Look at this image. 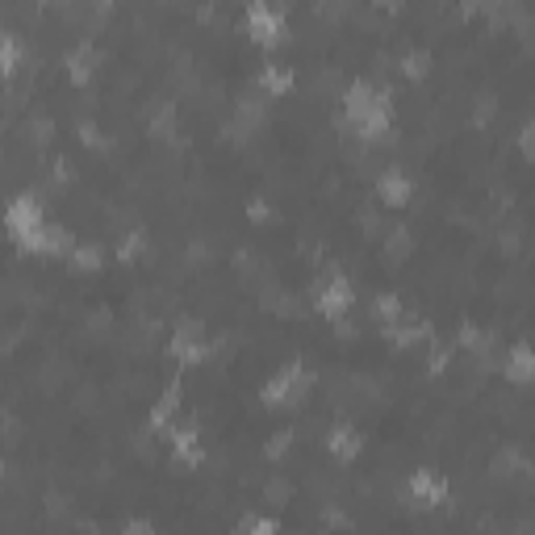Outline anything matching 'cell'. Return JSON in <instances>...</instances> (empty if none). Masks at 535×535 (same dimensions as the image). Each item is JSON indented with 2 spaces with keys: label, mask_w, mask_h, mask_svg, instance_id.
<instances>
[{
  "label": "cell",
  "mask_w": 535,
  "mask_h": 535,
  "mask_svg": "<svg viewBox=\"0 0 535 535\" xmlns=\"http://www.w3.org/2000/svg\"><path fill=\"white\" fill-rule=\"evenodd\" d=\"M277 519H268V515H243L238 519V535H277Z\"/></svg>",
  "instance_id": "obj_17"
},
{
  "label": "cell",
  "mask_w": 535,
  "mask_h": 535,
  "mask_svg": "<svg viewBox=\"0 0 535 535\" xmlns=\"http://www.w3.org/2000/svg\"><path fill=\"white\" fill-rule=\"evenodd\" d=\"M356 306V288H351V280L343 277V272H327V277L318 280V288H314V309L322 318H343L347 309Z\"/></svg>",
  "instance_id": "obj_5"
},
{
  "label": "cell",
  "mask_w": 535,
  "mask_h": 535,
  "mask_svg": "<svg viewBox=\"0 0 535 535\" xmlns=\"http://www.w3.org/2000/svg\"><path fill=\"white\" fill-rule=\"evenodd\" d=\"M47 226H50L47 209H42V201L34 197V193H21V197H13L9 205H5V230H9V238L21 251H34V256H38V243H42V230Z\"/></svg>",
  "instance_id": "obj_2"
},
{
  "label": "cell",
  "mask_w": 535,
  "mask_h": 535,
  "mask_svg": "<svg viewBox=\"0 0 535 535\" xmlns=\"http://www.w3.org/2000/svg\"><path fill=\"white\" fill-rule=\"evenodd\" d=\"M247 30L256 42H280V34H285V9L268 5V0H251L247 5Z\"/></svg>",
  "instance_id": "obj_7"
},
{
  "label": "cell",
  "mask_w": 535,
  "mask_h": 535,
  "mask_svg": "<svg viewBox=\"0 0 535 535\" xmlns=\"http://www.w3.org/2000/svg\"><path fill=\"white\" fill-rule=\"evenodd\" d=\"M68 259L79 268V272H92V268H100V247H92V243H76Z\"/></svg>",
  "instance_id": "obj_18"
},
{
  "label": "cell",
  "mask_w": 535,
  "mask_h": 535,
  "mask_svg": "<svg viewBox=\"0 0 535 535\" xmlns=\"http://www.w3.org/2000/svg\"><path fill=\"white\" fill-rule=\"evenodd\" d=\"M288 444H293V431H277V435L268 439V447H264L268 460H280V456L288 452Z\"/></svg>",
  "instance_id": "obj_20"
},
{
  "label": "cell",
  "mask_w": 535,
  "mask_h": 535,
  "mask_svg": "<svg viewBox=\"0 0 535 535\" xmlns=\"http://www.w3.org/2000/svg\"><path fill=\"white\" fill-rule=\"evenodd\" d=\"M372 309H377V318L385 327H397V322H402V298H393V293H381V298L372 301Z\"/></svg>",
  "instance_id": "obj_16"
},
{
  "label": "cell",
  "mask_w": 535,
  "mask_h": 535,
  "mask_svg": "<svg viewBox=\"0 0 535 535\" xmlns=\"http://www.w3.org/2000/svg\"><path fill=\"white\" fill-rule=\"evenodd\" d=\"M142 251V235H130L126 243H121V259H134Z\"/></svg>",
  "instance_id": "obj_22"
},
{
  "label": "cell",
  "mask_w": 535,
  "mask_h": 535,
  "mask_svg": "<svg viewBox=\"0 0 535 535\" xmlns=\"http://www.w3.org/2000/svg\"><path fill=\"white\" fill-rule=\"evenodd\" d=\"M21 63V42L13 30H0V71H13Z\"/></svg>",
  "instance_id": "obj_15"
},
{
  "label": "cell",
  "mask_w": 535,
  "mask_h": 535,
  "mask_svg": "<svg viewBox=\"0 0 535 535\" xmlns=\"http://www.w3.org/2000/svg\"><path fill=\"white\" fill-rule=\"evenodd\" d=\"M168 356L176 364L193 368L209 356V339H205V327H201L197 318H180L176 327H172V339H168Z\"/></svg>",
  "instance_id": "obj_4"
},
{
  "label": "cell",
  "mask_w": 535,
  "mask_h": 535,
  "mask_svg": "<svg viewBox=\"0 0 535 535\" xmlns=\"http://www.w3.org/2000/svg\"><path fill=\"white\" fill-rule=\"evenodd\" d=\"M410 498H414L418 506H444L447 502V481L435 473V468H414L406 481Z\"/></svg>",
  "instance_id": "obj_8"
},
{
  "label": "cell",
  "mask_w": 535,
  "mask_h": 535,
  "mask_svg": "<svg viewBox=\"0 0 535 535\" xmlns=\"http://www.w3.org/2000/svg\"><path fill=\"white\" fill-rule=\"evenodd\" d=\"M121 535H155V527H151V519H130Z\"/></svg>",
  "instance_id": "obj_21"
},
{
  "label": "cell",
  "mask_w": 535,
  "mask_h": 535,
  "mask_svg": "<svg viewBox=\"0 0 535 535\" xmlns=\"http://www.w3.org/2000/svg\"><path fill=\"white\" fill-rule=\"evenodd\" d=\"M309 385H314V372L301 364H285L280 372H272V377L264 381V389H259V397H264L268 406H298V402H306Z\"/></svg>",
  "instance_id": "obj_3"
},
{
  "label": "cell",
  "mask_w": 535,
  "mask_h": 535,
  "mask_svg": "<svg viewBox=\"0 0 535 535\" xmlns=\"http://www.w3.org/2000/svg\"><path fill=\"white\" fill-rule=\"evenodd\" d=\"M502 377H506V381H515V385H531V377H535V356H531V347H527L523 339H519V343H510V351H506Z\"/></svg>",
  "instance_id": "obj_11"
},
{
  "label": "cell",
  "mask_w": 535,
  "mask_h": 535,
  "mask_svg": "<svg viewBox=\"0 0 535 535\" xmlns=\"http://www.w3.org/2000/svg\"><path fill=\"white\" fill-rule=\"evenodd\" d=\"M447 356H452V351H447V347H431V368H435V372H444Z\"/></svg>",
  "instance_id": "obj_23"
},
{
  "label": "cell",
  "mask_w": 535,
  "mask_h": 535,
  "mask_svg": "<svg viewBox=\"0 0 535 535\" xmlns=\"http://www.w3.org/2000/svg\"><path fill=\"white\" fill-rule=\"evenodd\" d=\"M426 63H431V55L426 50H410V55H402V71H406L410 79H418L426 71Z\"/></svg>",
  "instance_id": "obj_19"
},
{
  "label": "cell",
  "mask_w": 535,
  "mask_h": 535,
  "mask_svg": "<svg viewBox=\"0 0 535 535\" xmlns=\"http://www.w3.org/2000/svg\"><path fill=\"white\" fill-rule=\"evenodd\" d=\"M163 439H168V452L180 465H201V456H205V447H201V426L193 423V418L172 423L168 431H163Z\"/></svg>",
  "instance_id": "obj_6"
},
{
  "label": "cell",
  "mask_w": 535,
  "mask_h": 535,
  "mask_svg": "<svg viewBox=\"0 0 535 535\" xmlns=\"http://www.w3.org/2000/svg\"><path fill=\"white\" fill-rule=\"evenodd\" d=\"M377 197L385 201L389 209H402L410 197H414V180H410L402 168H385L377 176Z\"/></svg>",
  "instance_id": "obj_9"
},
{
  "label": "cell",
  "mask_w": 535,
  "mask_h": 535,
  "mask_svg": "<svg viewBox=\"0 0 535 535\" xmlns=\"http://www.w3.org/2000/svg\"><path fill=\"white\" fill-rule=\"evenodd\" d=\"M247 214H251V218H256V222H264L268 214H272V209H264V205H259V201H251V205H247Z\"/></svg>",
  "instance_id": "obj_24"
},
{
  "label": "cell",
  "mask_w": 535,
  "mask_h": 535,
  "mask_svg": "<svg viewBox=\"0 0 535 535\" xmlns=\"http://www.w3.org/2000/svg\"><path fill=\"white\" fill-rule=\"evenodd\" d=\"M327 447L335 460H356L360 452H364V435H360L351 423H335L327 431Z\"/></svg>",
  "instance_id": "obj_12"
},
{
  "label": "cell",
  "mask_w": 535,
  "mask_h": 535,
  "mask_svg": "<svg viewBox=\"0 0 535 535\" xmlns=\"http://www.w3.org/2000/svg\"><path fill=\"white\" fill-rule=\"evenodd\" d=\"M259 89H264L268 97H280V92L293 89V71H288L285 63H268V68L259 71Z\"/></svg>",
  "instance_id": "obj_14"
},
{
  "label": "cell",
  "mask_w": 535,
  "mask_h": 535,
  "mask_svg": "<svg viewBox=\"0 0 535 535\" xmlns=\"http://www.w3.org/2000/svg\"><path fill=\"white\" fill-rule=\"evenodd\" d=\"M68 79L71 84H89L92 79V68H97V50H92V42H76V47L68 50Z\"/></svg>",
  "instance_id": "obj_13"
},
{
  "label": "cell",
  "mask_w": 535,
  "mask_h": 535,
  "mask_svg": "<svg viewBox=\"0 0 535 535\" xmlns=\"http://www.w3.org/2000/svg\"><path fill=\"white\" fill-rule=\"evenodd\" d=\"M343 126L360 139H385L393 126V97L372 79H351L343 92Z\"/></svg>",
  "instance_id": "obj_1"
},
{
  "label": "cell",
  "mask_w": 535,
  "mask_h": 535,
  "mask_svg": "<svg viewBox=\"0 0 535 535\" xmlns=\"http://www.w3.org/2000/svg\"><path fill=\"white\" fill-rule=\"evenodd\" d=\"M180 397H184V389H180V381H172V385H168V389H163V393L155 397V406H151V414H147V426H151V431H159V435H163V431H168V426L176 423Z\"/></svg>",
  "instance_id": "obj_10"
},
{
  "label": "cell",
  "mask_w": 535,
  "mask_h": 535,
  "mask_svg": "<svg viewBox=\"0 0 535 535\" xmlns=\"http://www.w3.org/2000/svg\"><path fill=\"white\" fill-rule=\"evenodd\" d=\"M0 477H5V465H0Z\"/></svg>",
  "instance_id": "obj_25"
}]
</instances>
